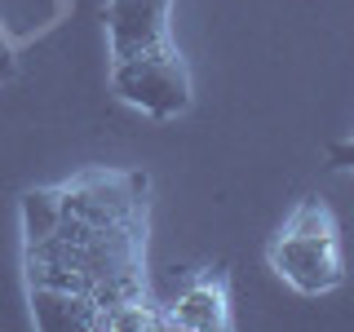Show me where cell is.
I'll list each match as a JSON object with an SVG mask.
<instances>
[{"mask_svg":"<svg viewBox=\"0 0 354 332\" xmlns=\"http://www.w3.org/2000/svg\"><path fill=\"white\" fill-rule=\"evenodd\" d=\"M111 89L120 102H129L151 120H177L191 107V71L177 58V49L160 53V58L111 62Z\"/></svg>","mask_w":354,"mask_h":332,"instance_id":"obj_2","label":"cell"},{"mask_svg":"<svg viewBox=\"0 0 354 332\" xmlns=\"http://www.w3.org/2000/svg\"><path fill=\"white\" fill-rule=\"evenodd\" d=\"M0 75H14V49H9L5 36H0Z\"/></svg>","mask_w":354,"mask_h":332,"instance_id":"obj_7","label":"cell"},{"mask_svg":"<svg viewBox=\"0 0 354 332\" xmlns=\"http://www.w3.org/2000/svg\"><path fill=\"white\" fill-rule=\"evenodd\" d=\"M164 319H169V328H182V332H230L235 328V315H230L226 270H221V266L195 270Z\"/></svg>","mask_w":354,"mask_h":332,"instance_id":"obj_4","label":"cell"},{"mask_svg":"<svg viewBox=\"0 0 354 332\" xmlns=\"http://www.w3.org/2000/svg\"><path fill=\"white\" fill-rule=\"evenodd\" d=\"M328 164H332V169L354 173V138H350V142H337V147H328Z\"/></svg>","mask_w":354,"mask_h":332,"instance_id":"obj_6","label":"cell"},{"mask_svg":"<svg viewBox=\"0 0 354 332\" xmlns=\"http://www.w3.org/2000/svg\"><path fill=\"white\" fill-rule=\"evenodd\" d=\"M169 5H173V0H111V5H106L111 62L173 53L177 44L169 36Z\"/></svg>","mask_w":354,"mask_h":332,"instance_id":"obj_3","label":"cell"},{"mask_svg":"<svg viewBox=\"0 0 354 332\" xmlns=\"http://www.w3.org/2000/svg\"><path fill=\"white\" fill-rule=\"evenodd\" d=\"M31 319L44 332H102L93 297L71 293V288H31Z\"/></svg>","mask_w":354,"mask_h":332,"instance_id":"obj_5","label":"cell"},{"mask_svg":"<svg viewBox=\"0 0 354 332\" xmlns=\"http://www.w3.org/2000/svg\"><path fill=\"white\" fill-rule=\"evenodd\" d=\"M270 270L301 297L332 293L346 279V248H341L337 213L319 195H306L292 204L283 226L270 239Z\"/></svg>","mask_w":354,"mask_h":332,"instance_id":"obj_1","label":"cell"}]
</instances>
